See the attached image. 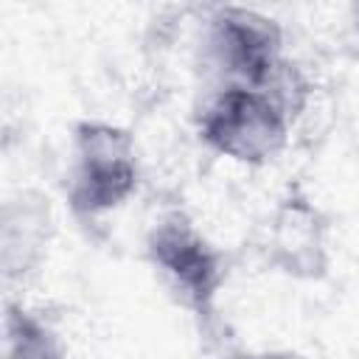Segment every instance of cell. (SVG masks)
I'll return each instance as SVG.
<instances>
[{
    "label": "cell",
    "mask_w": 359,
    "mask_h": 359,
    "mask_svg": "<svg viewBox=\"0 0 359 359\" xmlns=\"http://www.w3.org/2000/svg\"><path fill=\"white\" fill-rule=\"evenodd\" d=\"M196 135L210 151L258 168L283 154L292 121L255 87L213 84L196 109Z\"/></svg>",
    "instance_id": "6da1fadb"
},
{
    "label": "cell",
    "mask_w": 359,
    "mask_h": 359,
    "mask_svg": "<svg viewBox=\"0 0 359 359\" xmlns=\"http://www.w3.org/2000/svg\"><path fill=\"white\" fill-rule=\"evenodd\" d=\"M140 157L135 135L112 121L87 118L73 126L67 202L81 219L118 210L137 191Z\"/></svg>",
    "instance_id": "7a4b0ae2"
},
{
    "label": "cell",
    "mask_w": 359,
    "mask_h": 359,
    "mask_svg": "<svg viewBox=\"0 0 359 359\" xmlns=\"http://www.w3.org/2000/svg\"><path fill=\"white\" fill-rule=\"evenodd\" d=\"M146 261L174 294L180 306L194 314H210L227 278L222 250L199 230L182 210L163 213L146 233Z\"/></svg>",
    "instance_id": "3957f363"
},
{
    "label": "cell",
    "mask_w": 359,
    "mask_h": 359,
    "mask_svg": "<svg viewBox=\"0 0 359 359\" xmlns=\"http://www.w3.org/2000/svg\"><path fill=\"white\" fill-rule=\"evenodd\" d=\"M283 28L275 17L247 6H219L205 20L202 62L213 84L255 87L283 59Z\"/></svg>",
    "instance_id": "277c9868"
},
{
    "label": "cell",
    "mask_w": 359,
    "mask_h": 359,
    "mask_svg": "<svg viewBox=\"0 0 359 359\" xmlns=\"http://www.w3.org/2000/svg\"><path fill=\"white\" fill-rule=\"evenodd\" d=\"M269 264L292 280H323L331 266V227L325 213L303 194L283 196L266 224Z\"/></svg>",
    "instance_id": "5b68a950"
},
{
    "label": "cell",
    "mask_w": 359,
    "mask_h": 359,
    "mask_svg": "<svg viewBox=\"0 0 359 359\" xmlns=\"http://www.w3.org/2000/svg\"><path fill=\"white\" fill-rule=\"evenodd\" d=\"M53 233L48 196L39 191H17L0 208V266L6 280H22L45 261Z\"/></svg>",
    "instance_id": "8992f818"
},
{
    "label": "cell",
    "mask_w": 359,
    "mask_h": 359,
    "mask_svg": "<svg viewBox=\"0 0 359 359\" xmlns=\"http://www.w3.org/2000/svg\"><path fill=\"white\" fill-rule=\"evenodd\" d=\"M3 359H67V351L48 320L20 303H6Z\"/></svg>",
    "instance_id": "52a82bcc"
},
{
    "label": "cell",
    "mask_w": 359,
    "mask_h": 359,
    "mask_svg": "<svg viewBox=\"0 0 359 359\" xmlns=\"http://www.w3.org/2000/svg\"><path fill=\"white\" fill-rule=\"evenodd\" d=\"M255 90H261L275 107H280L292 123L303 115V109L309 107V98H311V81H309L306 70L289 56L278 59L266 70V76L255 84Z\"/></svg>",
    "instance_id": "ba28073f"
},
{
    "label": "cell",
    "mask_w": 359,
    "mask_h": 359,
    "mask_svg": "<svg viewBox=\"0 0 359 359\" xmlns=\"http://www.w3.org/2000/svg\"><path fill=\"white\" fill-rule=\"evenodd\" d=\"M241 359H303V356L294 351H264V353H250Z\"/></svg>",
    "instance_id": "9c48e42d"
}]
</instances>
